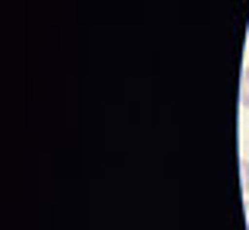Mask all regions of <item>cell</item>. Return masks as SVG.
<instances>
[{
	"instance_id": "obj_1",
	"label": "cell",
	"mask_w": 249,
	"mask_h": 230,
	"mask_svg": "<svg viewBox=\"0 0 249 230\" xmlns=\"http://www.w3.org/2000/svg\"><path fill=\"white\" fill-rule=\"evenodd\" d=\"M240 106L249 109V67L243 71V80H240Z\"/></svg>"
},
{
	"instance_id": "obj_2",
	"label": "cell",
	"mask_w": 249,
	"mask_h": 230,
	"mask_svg": "<svg viewBox=\"0 0 249 230\" xmlns=\"http://www.w3.org/2000/svg\"><path fill=\"white\" fill-rule=\"evenodd\" d=\"M240 182H243V192H249V163L246 160L240 163Z\"/></svg>"
},
{
	"instance_id": "obj_3",
	"label": "cell",
	"mask_w": 249,
	"mask_h": 230,
	"mask_svg": "<svg viewBox=\"0 0 249 230\" xmlns=\"http://www.w3.org/2000/svg\"><path fill=\"white\" fill-rule=\"evenodd\" d=\"M243 211H246V224H249V201H246V205H243Z\"/></svg>"
}]
</instances>
